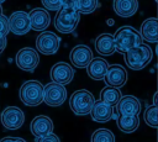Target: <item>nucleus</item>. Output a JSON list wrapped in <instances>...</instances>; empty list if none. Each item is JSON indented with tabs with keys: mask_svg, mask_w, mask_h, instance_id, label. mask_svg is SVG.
Wrapping results in <instances>:
<instances>
[{
	"mask_svg": "<svg viewBox=\"0 0 158 142\" xmlns=\"http://www.w3.org/2000/svg\"><path fill=\"white\" fill-rule=\"evenodd\" d=\"M53 131V122L48 116L38 115L32 119L31 121V132L37 138L47 136Z\"/></svg>",
	"mask_w": 158,
	"mask_h": 142,
	"instance_id": "nucleus-16",
	"label": "nucleus"
},
{
	"mask_svg": "<svg viewBox=\"0 0 158 142\" xmlns=\"http://www.w3.org/2000/svg\"><path fill=\"white\" fill-rule=\"evenodd\" d=\"M41 2L46 7V10L49 11H58L62 7L60 0H41Z\"/></svg>",
	"mask_w": 158,
	"mask_h": 142,
	"instance_id": "nucleus-27",
	"label": "nucleus"
},
{
	"mask_svg": "<svg viewBox=\"0 0 158 142\" xmlns=\"http://www.w3.org/2000/svg\"><path fill=\"white\" fill-rule=\"evenodd\" d=\"M115 107L120 115H138L141 111V102L133 95H122Z\"/></svg>",
	"mask_w": 158,
	"mask_h": 142,
	"instance_id": "nucleus-14",
	"label": "nucleus"
},
{
	"mask_svg": "<svg viewBox=\"0 0 158 142\" xmlns=\"http://www.w3.org/2000/svg\"><path fill=\"white\" fill-rule=\"evenodd\" d=\"M139 126L138 115H120L117 117V127L125 133L135 132Z\"/></svg>",
	"mask_w": 158,
	"mask_h": 142,
	"instance_id": "nucleus-22",
	"label": "nucleus"
},
{
	"mask_svg": "<svg viewBox=\"0 0 158 142\" xmlns=\"http://www.w3.org/2000/svg\"><path fill=\"white\" fill-rule=\"evenodd\" d=\"M123 54H125V62L128 65V68L132 70H139L143 69L152 61L153 52L149 46L139 44L137 47L128 49Z\"/></svg>",
	"mask_w": 158,
	"mask_h": 142,
	"instance_id": "nucleus-2",
	"label": "nucleus"
},
{
	"mask_svg": "<svg viewBox=\"0 0 158 142\" xmlns=\"http://www.w3.org/2000/svg\"><path fill=\"white\" fill-rule=\"evenodd\" d=\"M114 10L118 16L131 17L138 10V0H114Z\"/></svg>",
	"mask_w": 158,
	"mask_h": 142,
	"instance_id": "nucleus-21",
	"label": "nucleus"
},
{
	"mask_svg": "<svg viewBox=\"0 0 158 142\" xmlns=\"http://www.w3.org/2000/svg\"><path fill=\"white\" fill-rule=\"evenodd\" d=\"M91 142H115V136L107 128H99L93 132Z\"/></svg>",
	"mask_w": 158,
	"mask_h": 142,
	"instance_id": "nucleus-24",
	"label": "nucleus"
},
{
	"mask_svg": "<svg viewBox=\"0 0 158 142\" xmlns=\"http://www.w3.org/2000/svg\"><path fill=\"white\" fill-rule=\"evenodd\" d=\"M121 96H122V94H121L120 89L114 88V86H109V85L102 88L100 91V101H102V102H105L112 107L118 102Z\"/></svg>",
	"mask_w": 158,
	"mask_h": 142,
	"instance_id": "nucleus-23",
	"label": "nucleus"
},
{
	"mask_svg": "<svg viewBox=\"0 0 158 142\" xmlns=\"http://www.w3.org/2000/svg\"><path fill=\"white\" fill-rule=\"evenodd\" d=\"M6 43H7V40H6V36H0V53L5 49L6 47Z\"/></svg>",
	"mask_w": 158,
	"mask_h": 142,
	"instance_id": "nucleus-32",
	"label": "nucleus"
},
{
	"mask_svg": "<svg viewBox=\"0 0 158 142\" xmlns=\"http://www.w3.org/2000/svg\"><path fill=\"white\" fill-rule=\"evenodd\" d=\"M77 2L78 0H60L62 7H68V9H77Z\"/></svg>",
	"mask_w": 158,
	"mask_h": 142,
	"instance_id": "nucleus-30",
	"label": "nucleus"
},
{
	"mask_svg": "<svg viewBox=\"0 0 158 142\" xmlns=\"http://www.w3.org/2000/svg\"><path fill=\"white\" fill-rule=\"evenodd\" d=\"M95 49L101 56H111L115 51L114 36L111 33H101L95 40Z\"/></svg>",
	"mask_w": 158,
	"mask_h": 142,
	"instance_id": "nucleus-20",
	"label": "nucleus"
},
{
	"mask_svg": "<svg viewBox=\"0 0 158 142\" xmlns=\"http://www.w3.org/2000/svg\"><path fill=\"white\" fill-rule=\"evenodd\" d=\"M4 1H5V0H0V4H1V2H4Z\"/></svg>",
	"mask_w": 158,
	"mask_h": 142,
	"instance_id": "nucleus-34",
	"label": "nucleus"
},
{
	"mask_svg": "<svg viewBox=\"0 0 158 142\" xmlns=\"http://www.w3.org/2000/svg\"><path fill=\"white\" fill-rule=\"evenodd\" d=\"M157 115H158V111H157V106L156 105H152L149 106L146 111H144V122L151 126V127H157L158 126V122H157Z\"/></svg>",
	"mask_w": 158,
	"mask_h": 142,
	"instance_id": "nucleus-26",
	"label": "nucleus"
},
{
	"mask_svg": "<svg viewBox=\"0 0 158 142\" xmlns=\"http://www.w3.org/2000/svg\"><path fill=\"white\" fill-rule=\"evenodd\" d=\"M59 42H60V40L56 33H53L51 31H43L36 38V48L40 53L51 56L58 51Z\"/></svg>",
	"mask_w": 158,
	"mask_h": 142,
	"instance_id": "nucleus-6",
	"label": "nucleus"
},
{
	"mask_svg": "<svg viewBox=\"0 0 158 142\" xmlns=\"http://www.w3.org/2000/svg\"><path fill=\"white\" fill-rule=\"evenodd\" d=\"M51 79L52 83H57L60 85L69 84L74 77V70L73 68L65 63V62H58L51 68Z\"/></svg>",
	"mask_w": 158,
	"mask_h": 142,
	"instance_id": "nucleus-12",
	"label": "nucleus"
},
{
	"mask_svg": "<svg viewBox=\"0 0 158 142\" xmlns=\"http://www.w3.org/2000/svg\"><path fill=\"white\" fill-rule=\"evenodd\" d=\"M9 33V19L6 16H0V36H6Z\"/></svg>",
	"mask_w": 158,
	"mask_h": 142,
	"instance_id": "nucleus-28",
	"label": "nucleus"
},
{
	"mask_svg": "<svg viewBox=\"0 0 158 142\" xmlns=\"http://www.w3.org/2000/svg\"><path fill=\"white\" fill-rule=\"evenodd\" d=\"M107 67L109 63L106 62V59L101 57H93L89 64L86 65V73L94 80H102L107 70Z\"/></svg>",
	"mask_w": 158,
	"mask_h": 142,
	"instance_id": "nucleus-18",
	"label": "nucleus"
},
{
	"mask_svg": "<svg viewBox=\"0 0 158 142\" xmlns=\"http://www.w3.org/2000/svg\"><path fill=\"white\" fill-rule=\"evenodd\" d=\"M99 7V0H78L77 10L79 14H91Z\"/></svg>",
	"mask_w": 158,
	"mask_h": 142,
	"instance_id": "nucleus-25",
	"label": "nucleus"
},
{
	"mask_svg": "<svg viewBox=\"0 0 158 142\" xmlns=\"http://www.w3.org/2000/svg\"><path fill=\"white\" fill-rule=\"evenodd\" d=\"M156 1H157V0H156Z\"/></svg>",
	"mask_w": 158,
	"mask_h": 142,
	"instance_id": "nucleus-35",
	"label": "nucleus"
},
{
	"mask_svg": "<svg viewBox=\"0 0 158 142\" xmlns=\"http://www.w3.org/2000/svg\"><path fill=\"white\" fill-rule=\"evenodd\" d=\"M20 99L27 106H37L43 101V85L38 80H27L20 88Z\"/></svg>",
	"mask_w": 158,
	"mask_h": 142,
	"instance_id": "nucleus-5",
	"label": "nucleus"
},
{
	"mask_svg": "<svg viewBox=\"0 0 158 142\" xmlns=\"http://www.w3.org/2000/svg\"><path fill=\"white\" fill-rule=\"evenodd\" d=\"M67 99V90L64 85L57 83H48L43 85V101L49 106H59Z\"/></svg>",
	"mask_w": 158,
	"mask_h": 142,
	"instance_id": "nucleus-7",
	"label": "nucleus"
},
{
	"mask_svg": "<svg viewBox=\"0 0 158 142\" xmlns=\"http://www.w3.org/2000/svg\"><path fill=\"white\" fill-rule=\"evenodd\" d=\"M112 36L115 42V51L120 53H126L128 49L142 44L139 32L132 26H121Z\"/></svg>",
	"mask_w": 158,
	"mask_h": 142,
	"instance_id": "nucleus-1",
	"label": "nucleus"
},
{
	"mask_svg": "<svg viewBox=\"0 0 158 142\" xmlns=\"http://www.w3.org/2000/svg\"><path fill=\"white\" fill-rule=\"evenodd\" d=\"M31 30L28 14L25 11H15L9 19V31L16 36L26 35Z\"/></svg>",
	"mask_w": 158,
	"mask_h": 142,
	"instance_id": "nucleus-10",
	"label": "nucleus"
},
{
	"mask_svg": "<svg viewBox=\"0 0 158 142\" xmlns=\"http://www.w3.org/2000/svg\"><path fill=\"white\" fill-rule=\"evenodd\" d=\"M80 20V14L77 9L60 7L54 17V27L60 33H70L75 30Z\"/></svg>",
	"mask_w": 158,
	"mask_h": 142,
	"instance_id": "nucleus-3",
	"label": "nucleus"
},
{
	"mask_svg": "<svg viewBox=\"0 0 158 142\" xmlns=\"http://www.w3.org/2000/svg\"><path fill=\"white\" fill-rule=\"evenodd\" d=\"M37 142H60V141H59V137H58L57 135L49 133V135H47V136H43V137L38 138Z\"/></svg>",
	"mask_w": 158,
	"mask_h": 142,
	"instance_id": "nucleus-29",
	"label": "nucleus"
},
{
	"mask_svg": "<svg viewBox=\"0 0 158 142\" xmlns=\"http://www.w3.org/2000/svg\"><path fill=\"white\" fill-rule=\"evenodd\" d=\"M28 17L31 28L35 31H44L51 23V17L46 9H32L28 14Z\"/></svg>",
	"mask_w": 158,
	"mask_h": 142,
	"instance_id": "nucleus-15",
	"label": "nucleus"
},
{
	"mask_svg": "<svg viewBox=\"0 0 158 142\" xmlns=\"http://www.w3.org/2000/svg\"><path fill=\"white\" fill-rule=\"evenodd\" d=\"M2 15V7H1V4H0V16Z\"/></svg>",
	"mask_w": 158,
	"mask_h": 142,
	"instance_id": "nucleus-33",
	"label": "nucleus"
},
{
	"mask_svg": "<svg viewBox=\"0 0 158 142\" xmlns=\"http://www.w3.org/2000/svg\"><path fill=\"white\" fill-rule=\"evenodd\" d=\"M0 142H26L23 138L20 137H4L2 140H0Z\"/></svg>",
	"mask_w": 158,
	"mask_h": 142,
	"instance_id": "nucleus-31",
	"label": "nucleus"
},
{
	"mask_svg": "<svg viewBox=\"0 0 158 142\" xmlns=\"http://www.w3.org/2000/svg\"><path fill=\"white\" fill-rule=\"evenodd\" d=\"M104 80L109 86H114V88L120 89L127 81V72L120 64H111L107 67Z\"/></svg>",
	"mask_w": 158,
	"mask_h": 142,
	"instance_id": "nucleus-11",
	"label": "nucleus"
},
{
	"mask_svg": "<svg viewBox=\"0 0 158 142\" xmlns=\"http://www.w3.org/2000/svg\"><path fill=\"white\" fill-rule=\"evenodd\" d=\"M69 58H70V62H72V64L74 67H77V68H86V65L89 64V62L93 58V52L88 46L78 44V46H74L72 48Z\"/></svg>",
	"mask_w": 158,
	"mask_h": 142,
	"instance_id": "nucleus-13",
	"label": "nucleus"
},
{
	"mask_svg": "<svg viewBox=\"0 0 158 142\" xmlns=\"http://www.w3.org/2000/svg\"><path fill=\"white\" fill-rule=\"evenodd\" d=\"M1 123L7 130H17L23 125L25 115L17 106H7L1 112Z\"/></svg>",
	"mask_w": 158,
	"mask_h": 142,
	"instance_id": "nucleus-9",
	"label": "nucleus"
},
{
	"mask_svg": "<svg viewBox=\"0 0 158 142\" xmlns=\"http://www.w3.org/2000/svg\"><path fill=\"white\" fill-rule=\"evenodd\" d=\"M94 101H95L94 95L89 90H86V89H79V90L74 91L70 95L69 106H70V110L75 115L84 116V115H89Z\"/></svg>",
	"mask_w": 158,
	"mask_h": 142,
	"instance_id": "nucleus-4",
	"label": "nucleus"
},
{
	"mask_svg": "<svg viewBox=\"0 0 158 142\" xmlns=\"http://www.w3.org/2000/svg\"><path fill=\"white\" fill-rule=\"evenodd\" d=\"M40 63L38 53L30 47H23L16 53V64L25 72H33Z\"/></svg>",
	"mask_w": 158,
	"mask_h": 142,
	"instance_id": "nucleus-8",
	"label": "nucleus"
},
{
	"mask_svg": "<svg viewBox=\"0 0 158 142\" xmlns=\"http://www.w3.org/2000/svg\"><path fill=\"white\" fill-rule=\"evenodd\" d=\"M90 116L94 121L96 122H106L109 120L112 119V115H114V107L100 101V100H96L94 101L93 106H91V110H90Z\"/></svg>",
	"mask_w": 158,
	"mask_h": 142,
	"instance_id": "nucleus-17",
	"label": "nucleus"
},
{
	"mask_svg": "<svg viewBox=\"0 0 158 142\" xmlns=\"http://www.w3.org/2000/svg\"><path fill=\"white\" fill-rule=\"evenodd\" d=\"M157 27H158V21L156 17H149L146 19L139 28V36L142 40L149 42V43H156L158 41V32H157Z\"/></svg>",
	"mask_w": 158,
	"mask_h": 142,
	"instance_id": "nucleus-19",
	"label": "nucleus"
}]
</instances>
